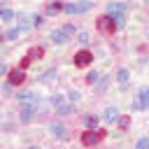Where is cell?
I'll return each instance as SVG.
<instances>
[{"mask_svg": "<svg viewBox=\"0 0 149 149\" xmlns=\"http://www.w3.org/2000/svg\"><path fill=\"white\" fill-rule=\"evenodd\" d=\"M107 84H109V79H107V77H102V79H100V84H98V88H100V91H105V88H107Z\"/></svg>", "mask_w": 149, "mask_h": 149, "instance_id": "obj_29", "label": "cell"}, {"mask_svg": "<svg viewBox=\"0 0 149 149\" xmlns=\"http://www.w3.org/2000/svg\"><path fill=\"white\" fill-rule=\"evenodd\" d=\"M77 40H79V42H81L84 47H86V44L91 42V37H88V33H79V35H77Z\"/></svg>", "mask_w": 149, "mask_h": 149, "instance_id": "obj_25", "label": "cell"}, {"mask_svg": "<svg viewBox=\"0 0 149 149\" xmlns=\"http://www.w3.org/2000/svg\"><path fill=\"white\" fill-rule=\"evenodd\" d=\"M91 7H93L91 0H81V2H70V5H65L63 12H68V14H79V12H86V9H91Z\"/></svg>", "mask_w": 149, "mask_h": 149, "instance_id": "obj_4", "label": "cell"}, {"mask_svg": "<svg viewBox=\"0 0 149 149\" xmlns=\"http://www.w3.org/2000/svg\"><path fill=\"white\" fill-rule=\"evenodd\" d=\"M26 81V72L21 70V68H14V70H9V84H23Z\"/></svg>", "mask_w": 149, "mask_h": 149, "instance_id": "obj_7", "label": "cell"}, {"mask_svg": "<svg viewBox=\"0 0 149 149\" xmlns=\"http://www.w3.org/2000/svg\"><path fill=\"white\" fill-rule=\"evenodd\" d=\"M63 33H65V35H74V26H72V23H68V26L63 28Z\"/></svg>", "mask_w": 149, "mask_h": 149, "instance_id": "obj_28", "label": "cell"}, {"mask_svg": "<svg viewBox=\"0 0 149 149\" xmlns=\"http://www.w3.org/2000/svg\"><path fill=\"white\" fill-rule=\"evenodd\" d=\"M28 19H33V16H26V14H19V28L21 30H26L28 26H30V21Z\"/></svg>", "mask_w": 149, "mask_h": 149, "instance_id": "obj_17", "label": "cell"}, {"mask_svg": "<svg viewBox=\"0 0 149 149\" xmlns=\"http://www.w3.org/2000/svg\"><path fill=\"white\" fill-rule=\"evenodd\" d=\"M84 126H86L88 130H95V128H98V116H95V114L84 116Z\"/></svg>", "mask_w": 149, "mask_h": 149, "instance_id": "obj_11", "label": "cell"}, {"mask_svg": "<svg viewBox=\"0 0 149 149\" xmlns=\"http://www.w3.org/2000/svg\"><path fill=\"white\" fill-rule=\"evenodd\" d=\"M91 63H93V54H91L88 49H81V51L74 54V65H77V68H86V65H91Z\"/></svg>", "mask_w": 149, "mask_h": 149, "instance_id": "obj_5", "label": "cell"}, {"mask_svg": "<svg viewBox=\"0 0 149 149\" xmlns=\"http://www.w3.org/2000/svg\"><path fill=\"white\" fill-rule=\"evenodd\" d=\"M42 23H44V16L42 14H35L33 16V26H42Z\"/></svg>", "mask_w": 149, "mask_h": 149, "instance_id": "obj_26", "label": "cell"}, {"mask_svg": "<svg viewBox=\"0 0 149 149\" xmlns=\"http://www.w3.org/2000/svg\"><path fill=\"white\" fill-rule=\"evenodd\" d=\"M72 112H74V105H65V102H63V105L56 107V114H61V116H68V114H72Z\"/></svg>", "mask_w": 149, "mask_h": 149, "instance_id": "obj_13", "label": "cell"}, {"mask_svg": "<svg viewBox=\"0 0 149 149\" xmlns=\"http://www.w3.org/2000/svg\"><path fill=\"white\" fill-rule=\"evenodd\" d=\"M68 98H70L72 102H77V100H79V91H70V93H68Z\"/></svg>", "mask_w": 149, "mask_h": 149, "instance_id": "obj_30", "label": "cell"}, {"mask_svg": "<svg viewBox=\"0 0 149 149\" xmlns=\"http://www.w3.org/2000/svg\"><path fill=\"white\" fill-rule=\"evenodd\" d=\"M61 9H65V5H61V2H51V5H49V14H56V12H61Z\"/></svg>", "mask_w": 149, "mask_h": 149, "instance_id": "obj_22", "label": "cell"}, {"mask_svg": "<svg viewBox=\"0 0 149 149\" xmlns=\"http://www.w3.org/2000/svg\"><path fill=\"white\" fill-rule=\"evenodd\" d=\"M128 77H130V72H128L126 68H121V70L116 72V81H119V84H126V81H128Z\"/></svg>", "mask_w": 149, "mask_h": 149, "instance_id": "obj_15", "label": "cell"}, {"mask_svg": "<svg viewBox=\"0 0 149 149\" xmlns=\"http://www.w3.org/2000/svg\"><path fill=\"white\" fill-rule=\"evenodd\" d=\"M0 16H2V21H5V23H9V21H12V19H14V12H12V9H7V7H5V9H2V12H0Z\"/></svg>", "mask_w": 149, "mask_h": 149, "instance_id": "obj_19", "label": "cell"}, {"mask_svg": "<svg viewBox=\"0 0 149 149\" xmlns=\"http://www.w3.org/2000/svg\"><path fill=\"white\" fill-rule=\"evenodd\" d=\"M116 28H119V23H116V19H114V16L105 14V16H100V19H98V30H100V33H105V35H112Z\"/></svg>", "mask_w": 149, "mask_h": 149, "instance_id": "obj_1", "label": "cell"}, {"mask_svg": "<svg viewBox=\"0 0 149 149\" xmlns=\"http://www.w3.org/2000/svg\"><path fill=\"white\" fill-rule=\"evenodd\" d=\"M28 56H30L33 61H35V58H42V56H44V49H42V47H33V49L28 51Z\"/></svg>", "mask_w": 149, "mask_h": 149, "instance_id": "obj_16", "label": "cell"}, {"mask_svg": "<svg viewBox=\"0 0 149 149\" xmlns=\"http://www.w3.org/2000/svg\"><path fill=\"white\" fill-rule=\"evenodd\" d=\"M126 12V5H119V2H109L107 5V14L109 16H123Z\"/></svg>", "mask_w": 149, "mask_h": 149, "instance_id": "obj_9", "label": "cell"}, {"mask_svg": "<svg viewBox=\"0 0 149 149\" xmlns=\"http://www.w3.org/2000/svg\"><path fill=\"white\" fill-rule=\"evenodd\" d=\"M65 40H68V35H65L63 30H54V33H51V42H54V44H63Z\"/></svg>", "mask_w": 149, "mask_h": 149, "instance_id": "obj_12", "label": "cell"}, {"mask_svg": "<svg viewBox=\"0 0 149 149\" xmlns=\"http://www.w3.org/2000/svg\"><path fill=\"white\" fill-rule=\"evenodd\" d=\"M128 2H130V0H128Z\"/></svg>", "mask_w": 149, "mask_h": 149, "instance_id": "obj_31", "label": "cell"}, {"mask_svg": "<svg viewBox=\"0 0 149 149\" xmlns=\"http://www.w3.org/2000/svg\"><path fill=\"white\" fill-rule=\"evenodd\" d=\"M54 74H56V68H51V70H47V72H44V74L40 77V81H49V79H51Z\"/></svg>", "mask_w": 149, "mask_h": 149, "instance_id": "obj_23", "label": "cell"}, {"mask_svg": "<svg viewBox=\"0 0 149 149\" xmlns=\"http://www.w3.org/2000/svg\"><path fill=\"white\" fill-rule=\"evenodd\" d=\"M98 79H100V72H95V70H91V72L86 74V81H88V84H95Z\"/></svg>", "mask_w": 149, "mask_h": 149, "instance_id": "obj_20", "label": "cell"}, {"mask_svg": "<svg viewBox=\"0 0 149 149\" xmlns=\"http://www.w3.org/2000/svg\"><path fill=\"white\" fill-rule=\"evenodd\" d=\"M133 109H149V88H140L135 100H133Z\"/></svg>", "mask_w": 149, "mask_h": 149, "instance_id": "obj_3", "label": "cell"}, {"mask_svg": "<svg viewBox=\"0 0 149 149\" xmlns=\"http://www.w3.org/2000/svg\"><path fill=\"white\" fill-rule=\"evenodd\" d=\"M135 149H149V137H142V140H137Z\"/></svg>", "mask_w": 149, "mask_h": 149, "instance_id": "obj_24", "label": "cell"}, {"mask_svg": "<svg viewBox=\"0 0 149 149\" xmlns=\"http://www.w3.org/2000/svg\"><path fill=\"white\" fill-rule=\"evenodd\" d=\"M102 116H105L107 121H114V119H119V109H116V107H107Z\"/></svg>", "mask_w": 149, "mask_h": 149, "instance_id": "obj_14", "label": "cell"}, {"mask_svg": "<svg viewBox=\"0 0 149 149\" xmlns=\"http://www.w3.org/2000/svg\"><path fill=\"white\" fill-rule=\"evenodd\" d=\"M128 126H130V116H119V128L128 130Z\"/></svg>", "mask_w": 149, "mask_h": 149, "instance_id": "obj_21", "label": "cell"}, {"mask_svg": "<svg viewBox=\"0 0 149 149\" xmlns=\"http://www.w3.org/2000/svg\"><path fill=\"white\" fill-rule=\"evenodd\" d=\"M35 109H37V105H21L19 119H21V121H30V119L35 116Z\"/></svg>", "mask_w": 149, "mask_h": 149, "instance_id": "obj_8", "label": "cell"}, {"mask_svg": "<svg viewBox=\"0 0 149 149\" xmlns=\"http://www.w3.org/2000/svg\"><path fill=\"white\" fill-rule=\"evenodd\" d=\"M30 63H33V58H30V56H23V61H21V70H26Z\"/></svg>", "mask_w": 149, "mask_h": 149, "instance_id": "obj_27", "label": "cell"}, {"mask_svg": "<svg viewBox=\"0 0 149 149\" xmlns=\"http://www.w3.org/2000/svg\"><path fill=\"white\" fill-rule=\"evenodd\" d=\"M102 137H105V130H84V135H81V144L93 147V144H98Z\"/></svg>", "mask_w": 149, "mask_h": 149, "instance_id": "obj_2", "label": "cell"}, {"mask_svg": "<svg viewBox=\"0 0 149 149\" xmlns=\"http://www.w3.org/2000/svg\"><path fill=\"white\" fill-rule=\"evenodd\" d=\"M51 133H54V137H65V126L61 121H54L51 123Z\"/></svg>", "mask_w": 149, "mask_h": 149, "instance_id": "obj_10", "label": "cell"}, {"mask_svg": "<svg viewBox=\"0 0 149 149\" xmlns=\"http://www.w3.org/2000/svg\"><path fill=\"white\" fill-rule=\"evenodd\" d=\"M37 100H40V95H37L35 91L19 93V102H21V105H37Z\"/></svg>", "mask_w": 149, "mask_h": 149, "instance_id": "obj_6", "label": "cell"}, {"mask_svg": "<svg viewBox=\"0 0 149 149\" xmlns=\"http://www.w3.org/2000/svg\"><path fill=\"white\" fill-rule=\"evenodd\" d=\"M21 33H23L21 28H12V30H7V33H5V37H7V40H19V35H21Z\"/></svg>", "mask_w": 149, "mask_h": 149, "instance_id": "obj_18", "label": "cell"}]
</instances>
